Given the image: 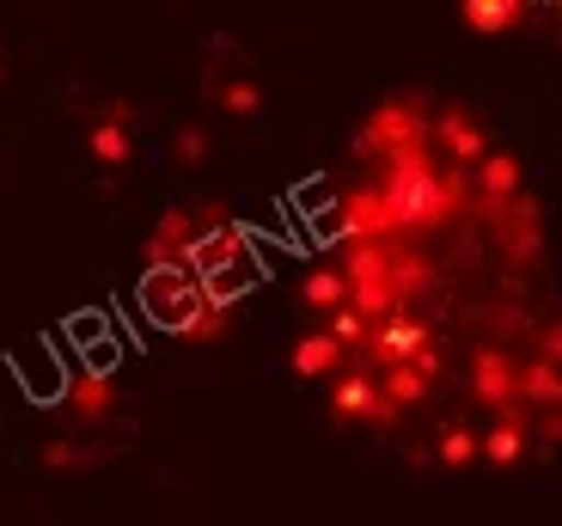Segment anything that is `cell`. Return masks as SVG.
I'll return each instance as SVG.
<instances>
[{"label": "cell", "instance_id": "cell-1", "mask_svg": "<svg viewBox=\"0 0 562 526\" xmlns=\"http://www.w3.org/2000/svg\"><path fill=\"white\" fill-rule=\"evenodd\" d=\"M435 142V116H428V104L422 99H385L367 111V123L355 128V154L361 159H397L409 154V147H428Z\"/></svg>", "mask_w": 562, "mask_h": 526}, {"label": "cell", "instance_id": "cell-2", "mask_svg": "<svg viewBox=\"0 0 562 526\" xmlns=\"http://www.w3.org/2000/svg\"><path fill=\"white\" fill-rule=\"evenodd\" d=\"M397 245V239H392ZM392 245H342V282L349 306L367 325H385L397 313V282H392Z\"/></svg>", "mask_w": 562, "mask_h": 526}, {"label": "cell", "instance_id": "cell-3", "mask_svg": "<svg viewBox=\"0 0 562 526\" xmlns=\"http://www.w3.org/2000/svg\"><path fill=\"white\" fill-rule=\"evenodd\" d=\"M337 233H342V245H392V239H404L397 233V214H392V202H385V190L373 184H355V190H342L337 197Z\"/></svg>", "mask_w": 562, "mask_h": 526}, {"label": "cell", "instance_id": "cell-4", "mask_svg": "<svg viewBox=\"0 0 562 526\" xmlns=\"http://www.w3.org/2000/svg\"><path fill=\"white\" fill-rule=\"evenodd\" d=\"M471 399L495 416H526L520 411V361L507 356V349H495V343H483L477 356H471Z\"/></svg>", "mask_w": 562, "mask_h": 526}, {"label": "cell", "instance_id": "cell-5", "mask_svg": "<svg viewBox=\"0 0 562 526\" xmlns=\"http://www.w3.org/2000/svg\"><path fill=\"white\" fill-rule=\"evenodd\" d=\"M330 411H337V423H373V428H392V404L380 399V380L367 368H342L337 373V392H330Z\"/></svg>", "mask_w": 562, "mask_h": 526}, {"label": "cell", "instance_id": "cell-6", "mask_svg": "<svg viewBox=\"0 0 562 526\" xmlns=\"http://www.w3.org/2000/svg\"><path fill=\"white\" fill-rule=\"evenodd\" d=\"M435 154H440V166H452V171H477L483 159H490L483 123L464 116V111H440L435 116Z\"/></svg>", "mask_w": 562, "mask_h": 526}, {"label": "cell", "instance_id": "cell-7", "mask_svg": "<svg viewBox=\"0 0 562 526\" xmlns=\"http://www.w3.org/2000/svg\"><path fill=\"white\" fill-rule=\"evenodd\" d=\"M190 245H196V221H190L183 209H166L159 227L147 233V245H140V257H147V270H183Z\"/></svg>", "mask_w": 562, "mask_h": 526}, {"label": "cell", "instance_id": "cell-8", "mask_svg": "<svg viewBox=\"0 0 562 526\" xmlns=\"http://www.w3.org/2000/svg\"><path fill=\"white\" fill-rule=\"evenodd\" d=\"M342 368H349V349H342L330 331H312V337L294 343V373L300 380H337Z\"/></svg>", "mask_w": 562, "mask_h": 526}, {"label": "cell", "instance_id": "cell-9", "mask_svg": "<svg viewBox=\"0 0 562 526\" xmlns=\"http://www.w3.org/2000/svg\"><path fill=\"white\" fill-rule=\"evenodd\" d=\"M526 447H532V416H495V428L477 441V454L490 459V466H520Z\"/></svg>", "mask_w": 562, "mask_h": 526}, {"label": "cell", "instance_id": "cell-10", "mask_svg": "<svg viewBox=\"0 0 562 526\" xmlns=\"http://www.w3.org/2000/svg\"><path fill=\"white\" fill-rule=\"evenodd\" d=\"M471 190H477L483 202H514V197H526L520 159H514V154H490V159L477 166V184H471Z\"/></svg>", "mask_w": 562, "mask_h": 526}, {"label": "cell", "instance_id": "cell-11", "mask_svg": "<svg viewBox=\"0 0 562 526\" xmlns=\"http://www.w3.org/2000/svg\"><path fill=\"white\" fill-rule=\"evenodd\" d=\"M116 404V385L104 380V373H74L68 380V411L80 416V423H104Z\"/></svg>", "mask_w": 562, "mask_h": 526}, {"label": "cell", "instance_id": "cell-12", "mask_svg": "<svg viewBox=\"0 0 562 526\" xmlns=\"http://www.w3.org/2000/svg\"><path fill=\"white\" fill-rule=\"evenodd\" d=\"M459 19L477 31V37H502V31H514L526 19V7H520V0H464Z\"/></svg>", "mask_w": 562, "mask_h": 526}, {"label": "cell", "instance_id": "cell-13", "mask_svg": "<svg viewBox=\"0 0 562 526\" xmlns=\"http://www.w3.org/2000/svg\"><path fill=\"white\" fill-rule=\"evenodd\" d=\"M128 154H135V142H128V104H123L92 128V159L99 166H128Z\"/></svg>", "mask_w": 562, "mask_h": 526}, {"label": "cell", "instance_id": "cell-14", "mask_svg": "<svg viewBox=\"0 0 562 526\" xmlns=\"http://www.w3.org/2000/svg\"><path fill=\"white\" fill-rule=\"evenodd\" d=\"M300 300H306L312 313H342L349 306V282H342V270H306V282H300Z\"/></svg>", "mask_w": 562, "mask_h": 526}, {"label": "cell", "instance_id": "cell-15", "mask_svg": "<svg viewBox=\"0 0 562 526\" xmlns=\"http://www.w3.org/2000/svg\"><path fill=\"white\" fill-rule=\"evenodd\" d=\"M435 454H440V466H447V471H464L471 459H477V435H471L464 423H452V428H440V447H435Z\"/></svg>", "mask_w": 562, "mask_h": 526}, {"label": "cell", "instance_id": "cell-16", "mask_svg": "<svg viewBox=\"0 0 562 526\" xmlns=\"http://www.w3.org/2000/svg\"><path fill=\"white\" fill-rule=\"evenodd\" d=\"M214 99H221V111H226V116H239V123L263 111V92H257L251 80H221V86H214Z\"/></svg>", "mask_w": 562, "mask_h": 526}, {"label": "cell", "instance_id": "cell-17", "mask_svg": "<svg viewBox=\"0 0 562 526\" xmlns=\"http://www.w3.org/2000/svg\"><path fill=\"white\" fill-rule=\"evenodd\" d=\"M324 331H330V337H337L342 349H367V331H373V325H367V318L355 313V306H342V313H330V325H324Z\"/></svg>", "mask_w": 562, "mask_h": 526}, {"label": "cell", "instance_id": "cell-18", "mask_svg": "<svg viewBox=\"0 0 562 526\" xmlns=\"http://www.w3.org/2000/svg\"><path fill=\"white\" fill-rule=\"evenodd\" d=\"M171 154H178L183 166H202V159H209V128H202V123H183L178 142H171Z\"/></svg>", "mask_w": 562, "mask_h": 526}, {"label": "cell", "instance_id": "cell-19", "mask_svg": "<svg viewBox=\"0 0 562 526\" xmlns=\"http://www.w3.org/2000/svg\"><path fill=\"white\" fill-rule=\"evenodd\" d=\"M43 466H49V471H80L86 466V447H74V441H43Z\"/></svg>", "mask_w": 562, "mask_h": 526}, {"label": "cell", "instance_id": "cell-20", "mask_svg": "<svg viewBox=\"0 0 562 526\" xmlns=\"http://www.w3.org/2000/svg\"><path fill=\"white\" fill-rule=\"evenodd\" d=\"M538 361H550V368H562V318H550V325L538 331Z\"/></svg>", "mask_w": 562, "mask_h": 526}, {"label": "cell", "instance_id": "cell-21", "mask_svg": "<svg viewBox=\"0 0 562 526\" xmlns=\"http://www.w3.org/2000/svg\"><path fill=\"white\" fill-rule=\"evenodd\" d=\"M532 428L544 435V447H557V441H562V411H550V416H532Z\"/></svg>", "mask_w": 562, "mask_h": 526}]
</instances>
